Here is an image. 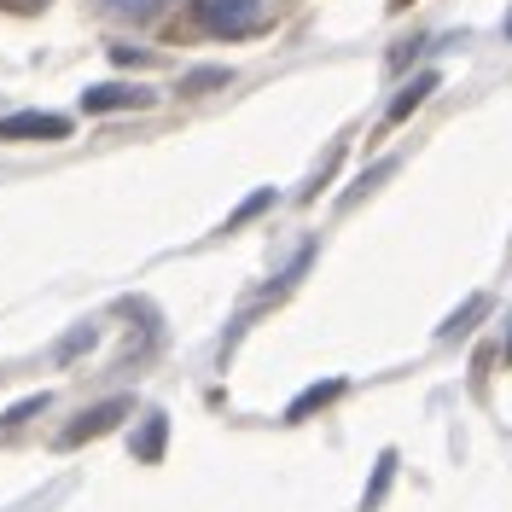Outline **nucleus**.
Returning <instances> with one entry per match:
<instances>
[{
    "label": "nucleus",
    "mask_w": 512,
    "mask_h": 512,
    "mask_svg": "<svg viewBox=\"0 0 512 512\" xmlns=\"http://www.w3.org/2000/svg\"><path fill=\"white\" fill-rule=\"evenodd\" d=\"M128 408H134L128 396H111V402H94L88 414H76L70 425H64V437H59V443H64V448H76V443H94V437H105V431H117V425H123V419H128Z\"/></svg>",
    "instance_id": "obj_1"
},
{
    "label": "nucleus",
    "mask_w": 512,
    "mask_h": 512,
    "mask_svg": "<svg viewBox=\"0 0 512 512\" xmlns=\"http://www.w3.org/2000/svg\"><path fill=\"white\" fill-rule=\"evenodd\" d=\"M76 128L59 111H12L0 117V140H70Z\"/></svg>",
    "instance_id": "obj_2"
},
{
    "label": "nucleus",
    "mask_w": 512,
    "mask_h": 512,
    "mask_svg": "<svg viewBox=\"0 0 512 512\" xmlns=\"http://www.w3.org/2000/svg\"><path fill=\"white\" fill-rule=\"evenodd\" d=\"M256 0H198V18L210 24L216 35H245L256 24Z\"/></svg>",
    "instance_id": "obj_3"
},
{
    "label": "nucleus",
    "mask_w": 512,
    "mask_h": 512,
    "mask_svg": "<svg viewBox=\"0 0 512 512\" xmlns=\"http://www.w3.org/2000/svg\"><path fill=\"white\" fill-rule=\"evenodd\" d=\"M152 88H128V82H105V88H88V94H82V105H88V111H146V105H152Z\"/></svg>",
    "instance_id": "obj_4"
},
{
    "label": "nucleus",
    "mask_w": 512,
    "mask_h": 512,
    "mask_svg": "<svg viewBox=\"0 0 512 512\" xmlns=\"http://www.w3.org/2000/svg\"><path fill=\"white\" fill-rule=\"evenodd\" d=\"M437 82H443L437 70H419V76H408V82H402V94L390 99V123H408V117H414L419 105H425V99L437 94Z\"/></svg>",
    "instance_id": "obj_5"
},
{
    "label": "nucleus",
    "mask_w": 512,
    "mask_h": 512,
    "mask_svg": "<svg viewBox=\"0 0 512 512\" xmlns=\"http://www.w3.org/2000/svg\"><path fill=\"white\" fill-rule=\"evenodd\" d=\"M344 390H350V384H344V379H320V384H309L303 396H291L286 419H309V414H320V408H326V402H338Z\"/></svg>",
    "instance_id": "obj_6"
},
{
    "label": "nucleus",
    "mask_w": 512,
    "mask_h": 512,
    "mask_svg": "<svg viewBox=\"0 0 512 512\" xmlns=\"http://www.w3.org/2000/svg\"><path fill=\"white\" fill-rule=\"evenodd\" d=\"M483 315H489V297L478 291V297H466V303L454 309V320H443V326H437V338H443V344H460V338H466Z\"/></svg>",
    "instance_id": "obj_7"
},
{
    "label": "nucleus",
    "mask_w": 512,
    "mask_h": 512,
    "mask_svg": "<svg viewBox=\"0 0 512 512\" xmlns=\"http://www.w3.org/2000/svg\"><path fill=\"white\" fill-rule=\"evenodd\" d=\"M163 437H169V419L152 414L146 425H140V437H134V454H140V460H158V454H163Z\"/></svg>",
    "instance_id": "obj_8"
},
{
    "label": "nucleus",
    "mask_w": 512,
    "mask_h": 512,
    "mask_svg": "<svg viewBox=\"0 0 512 512\" xmlns=\"http://www.w3.org/2000/svg\"><path fill=\"white\" fill-rule=\"evenodd\" d=\"M390 478H396V454H379V466H373V478H367V501H361L367 512L379 507V495H384V483Z\"/></svg>",
    "instance_id": "obj_9"
},
{
    "label": "nucleus",
    "mask_w": 512,
    "mask_h": 512,
    "mask_svg": "<svg viewBox=\"0 0 512 512\" xmlns=\"http://www.w3.org/2000/svg\"><path fill=\"white\" fill-rule=\"evenodd\" d=\"M117 18H128V24H146V18H158V0H105Z\"/></svg>",
    "instance_id": "obj_10"
},
{
    "label": "nucleus",
    "mask_w": 512,
    "mask_h": 512,
    "mask_svg": "<svg viewBox=\"0 0 512 512\" xmlns=\"http://www.w3.org/2000/svg\"><path fill=\"white\" fill-rule=\"evenodd\" d=\"M41 408H47V396H24L18 408H6V414H0V425H24V419H35Z\"/></svg>",
    "instance_id": "obj_11"
},
{
    "label": "nucleus",
    "mask_w": 512,
    "mask_h": 512,
    "mask_svg": "<svg viewBox=\"0 0 512 512\" xmlns=\"http://www.w3.org/2000/svg\"><path fill=\"white\" fill-rule=\"evenodd\" d=\"M222 82H227V70H222V64H210V70H192V76H187V88H192V94H210V88H222Z\"/></svg>",
    "instance_id": "obj_12"
},
{
    "label": "nucleus",
    "mask_w": 512,
    "mask_h": 512,
    "mask_svg": "<svg viewBox=\"0 0 512 512\" xmlns=\"http://www.w3.org/2000/svg\"><path fill=\"white\" fill-rule=\"evenodd\" d=\"M425 41H431V35H414V41H402V47L390 53V70H402V64H414L419 53H425Z\"/></svg>",
    "instance_id": "obj_13"
},
{
    "label": "nucleus",
    "mask_w": 512,
    "mask_h": 512,
    "mask_svg": "<svg viewBox=\"0 0 512 512\" xmlns=\"http://www.w3.org/2000/svg\"><path fill=\"white\" fill-rule=\"evenodd\" d=\"M268 204H274V192H256V198H245V204L233 210V222H251V216H262Z\"/></svg>",
    "instance_id": "obj_14"
},
{
    "label": "nucleus",
    "mask_w": 512,
    "mask_h": 512,
    "mask_svg": "<svg viewBox=\"0 0 512 512\" xmlns=\"http://www.w3.org/2000/svg\"><path fill=\"white\" fill-rule=\"evenodd\" d=\"M88 344H94V326H76V332H70V344H64L59 355H82Z\"/></svg>",
    "instance_id": "obj_15"
},
{
    "label": "nucleus",
    "mask_w": 512,
    "mask_h": 512,
    "mask_svg": "<svg viewBox=\"0 0 512 512\" xmlns=\"http://www.w3.org/2000/svg\"><path fill=\"white\" fill-rule=\"evenodd\" d=\"M0 6H6V12H41L47 0H0Z\"/></svg>",
    "instance_id": "obj_16"
},
{
    "label": "nucleus",
    "mask_w": 512,
    "mask_h": 512,
    "mask_svg": "<svg viewBox=\"0 0 512 512\" xmlns=\"http://www.w3.org/2000/svg\"><path fill=\"white\" fill-rule=\"evenodd\" d=\"M507 35H512V18H507Z\"/></svg>",
    "instance_id": "obj_17"
},
{
    "label": "nucleus",
    "mask_w": 512,
    "mask_h": 512,
    "mask_svg": "<svg viewBox=\"0 0 512 512\" xmlns=\"http://www.w3.org/2000/svg\"><path fill=\"white\" fill-rule=\"evenodd\" d=\"M507 355H512V338H507Z\"/></svg>",
    "instance_id": "obj_18"
}]
</instances>
